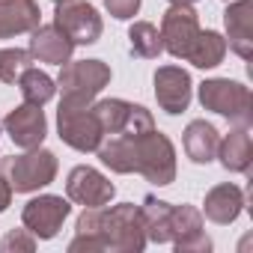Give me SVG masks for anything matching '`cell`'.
I'll return each instance as SVG.
<instances>
[{"label": "cell", "instance_id": "cell-22", "mask_svg": "<svg viewBox=\"0 0 253 253\" xmlns=\"http://www.w3.org/2000/svg\"><path fill=\"white\" fill-rule=\"evenodd\" d=\"M15 86L21 89L24 101H30V104H48L54 98V92H57V81L51 75L33 69V66L21 72V78L15 81Z\"/></svg>", "mask_w": 253, "mask_h": 253}, {"label": "cell", "instance_id": "cell-15", "mask_svg": "<svg viewBox=\"0 0 253 253\" xmlns=\"http://www.w3.org/2000/svg\"><path fill=\"white\" fill-rule=\"evenodd\" d=\"M30 57L39 60V63H48V66H63L72 60V51L75 45L69 42V36L57 27V24H39L33 33H30Z\"/></svg>", "mask_w": 253, "mask_h": 253}, {"label": "cell", "instance_id": "cell-29", "mask_svg": "<svg viewBox=\"0 0 253 253\" xmlns=\"http://www.w3.org/2000/svg\"><path fill=\"white\" fill-rule=\"evenodd\" d=\"M51 3H63V0H51Z\"/></svg>", "mask_w": 253, "mask_h": 253}, {"label": "cell", "instance_id": "cell-27", "mask_svg": "<svg viewBox=\"0 0 253 253\" xmlns=\"http://www.w3.org/2000/svg\"><path fill=\"white\" fill-rule=\"evenodd\" d=\"M12 194H15V191H12V185H9V176H6V170H3V161H0V214L9 209Z\"/></svg>", "mask_w": 253, "mask_h": 253}, {"label": "cell", "instance_id": "cell-11", "mask_svg": "<svg viewBox=\"0 0 253 253\" xmlns=\"http://www.w3.org/2000/svg\"><path fill=\"white\" fill-rule=\"evenodd\" d=\"M3 128L9 134V140L18 146V149H36L45 143L48 137V119H45V110L42 104H18L6 113L3 119Z\"/></svg>", "mask_w": 253, "mask_h": 253}, {"label": "cell", "instance_id": "cell-10", "mask_svg": "<svg viewBox=\"0 0 253 253\" xmlns=\"http://www.w3.org/2000/svg\"><path fill=\"white\" fill-rule=\"evenodd\" d=\"M66 197H69V203H78L84 209H98L116 197V185L101 170L78 164V167H72V173L66 179Z\"/></svg>", "mask_w": 253, "mask_h": 253}, {"label": "cell", "instance_id": "cell-26", "mask_svg": "<svg viewBox=\"0 0 253 253\" xmlns=\"http://www.w3.org/2000/svg\"><path fill=\"white\" fill-rule=\"evenodd\" d=\"M140 3L143 0H104V9L116 18V21H128L140 12Z\"/></svg>", "mask_w": 253, "mask_h": 253}, {"label": "cell", "instance_id": "cell-6", "mask_svg": "<svg viewBox=\"0 0 253 253\" xmlns=\"http://www.w3.org/2000/svg\"><path fill=\"white\" fill-rule=\"evenodd\" d=\"M113 72L101 60H69L60 66L57 89L69 101H95V95L110 84Z\"/></svg>", "mask_w": 253, "mask_h": 253}, {"label": "cell", "instance_id": "cell-20", "mask_svg": "<svg viewBox=\"0 0 253 253\" xmlns=\"http://www.w3.org/2000/svg\"><path fill=\"white\" fill-rule=\"evenodd\" d=\"M140 214H143L146 241L170 244V217H173V203L158 200L155 194H146V197H143V203H140Z\"/></svg>", "mask_w": 253, "mask_h": 253}, {"label": "cell", "instance_id": "cell-21", "mask_svg": "<svg viewBox=\"0 0 253 253\" xmlns=\"http://www.w3.org/2000/svg\"><path fill=\"white\" fill-rule=\"evenodd\" d=\"M226 51H229L226 39L217 30H200V36H197V42H194V48L188 51L185 60L191 66H197V69H214V66L223 63Z\"/></svg>", "mask_w": 253, "mask_h": 253}, {"label": "cell", "instance_id": "cell-9", "mask_svg": "<svg viewBox=\"0 0 253 253\" xmlns=\"http://www.w3.org/2000/svg\"><path fill=\"white\" fill-rule=\"evenodd\" d=\"M69 214H72L69 197L63 200V197H57V194H39V197H33V200L21 209V223H24V229H30L36 238L51 241V238L63 229V223H66Z\"/></svg>", "mask_w": 253, "mask_h": 253}, {"label": "cell", "instance_id": "cell-1", "mask_svg": "<svg viewBox=\"0 0 253 253\" xmlns=\"http://www.w3.org/2000/svg\"><path fill=\"white\" fill-rule=\"evenodd\" d=\"M128 137V155H131V173H140L146 182L167 188L176 182V146L167 134L158 128H149L143 134H125Z\"/></svg>", "mask_w": 253, "mask_h": 253}, {"label": "cell", "instance_id": "cell-23", "mask_svg": "<svg viewBox=\"0 0 253 253\" xmlns=\"http://www.w3.org/2000/svg\"><path fill=\"white\" fill-rule=\"evenodd\" d=\"M128 42H131V54L140 60H158L164 45H161V33L152 21H134L128 30Z\"/></svg>", "mask_w": 253, "mask_h": 253}, {"label": "cell", "instance_id": "cell-19", "mask_svg": "<svg viewBox=\"0 0 253 253\" xmlns=\"http://www.w3.org/2000/svg\"><path fill=\"white\" fill-rule=\"evenodd\" d=\"M182 143L185 152L194 164H211L217 155V143H220V131L206 119H194L188 122V128L182 131Z\"/></svg>", "mask_w": 253, "mask_h": 253}, {"label": "cell", "instance_id": "cell-7", "mask_svg": "<svg viewBox=\"0 0 253 253\" xmlns=\"http://www.w3.org/2000/svg\"><path fill=\"white\" fill-rule=\"evenodd\" d=\"M54 24L69 36V42L78 45H95L104 33V21L98 15V9L86 0H63L54 3Z\"/></svg>", "mask_w": 253, "mask_h": 253}, {"label": "cell", "instance_id": "cell-2", "mask_svg": "<svg viewBox=\"0 0 253 253\" xmlns=\"http://www.w3.org/2000/svg\"><path fill=\"white\" fill-rule=\"evenodd\" d=\"M101 244L110 253H140L146 247V229L140 206L119 203V206H101Z\"/></svg>", "mask_w": 253, "mask_h": 253}, {"label": "cell", "instance_id": "cell-18", "mask_svg": "<svg viewBox=\"0 0 253 253\" xmlns=\"http://www.w3.org/2000/svg\"><path fill=\"white\" fill-rule=\"evenodd\" d=\"M223 170L229 173H250V164H253V140H250V128L244 125H235L229 134L220 137L217 143V155Z\"/></svg>", "mask_w": 253, "mask_h": 253}, {"label": "cell", "instance_id": "cell-12", "mask_svg": "<svg viewBox=\"0 0 253 253\" xmlns=\"http://www.w3.org/2000/svg\"><path fill=\"white\" fill-rule=\"evenodd\" d=\"M170 244L176 253H209L214 244L203 229V211L194 206H173L170 217Z\"/></svg>", "mask_w": 253, "mask_h": 253}, {"label": "cell", "instance_id": "cell-8", "mask_svg": "<svg viewBox=\"0 0 253 253\" xmlns=\"http://www.w3.org/2000/svg\"><path fill=\"white\" fill-rule=\"evenodd\" d=\"M200 15L194 6H179V3H170V9L164 12L161 18V45L170 57L176 60H185L188 51L194 48L197 36H200Z\"/></svg>", "mask_w": 253, "mask_h": 253}, {"label": "cell", "instance_id": "cell-4", "mask_svg": "<svg viewBox=\"0 0 253 253\" xmlns=\"http://www.w3.org/2000/svg\"><path fill=\"white\" fill-rule=\"evenodd\" d=\"M57 134L66 146L78 152H95L98 143L104 140V131L95 119L92 101H69L60 98L57 107Z\"/></svg>", "mask_w": 253, "mask_h": 253}, {"label": "cell", "instance_id": "cell-13", "mask_svg": "<svg viewBox=\"0 0 253 253\" xmlns=\"http://www.w3.org/2000/svg\"><path fill=\"white\" fill-rule=\"evenodd\" d=\"M155 84V98H158V107L170 116H179L188 110L191 104V95H194V84H191V75L182 69V66H161L152 78Z\"/></svg>", "mask_w": 253, "mask_h": 253}, {"label": "cell", "instance_id": "cell-30", "mask_svg": "<svg viewBox=\"0 0 253 253\" xmlns=\"http://www.w3.org/2000/svg\"><path fill=\"white\" fill-rule=\"evenodd\" d=\"M0 128H3V119H0Z\"/></svg>", "mask_w": 253, "mask_h": 253}, {"label": "cell", "instance_id": "cell-28", "mask_svg": "<svg viewBox=\"0 0 253 253\" xmlns=\"http://www.w3.org/2000/svg\"><path fill=\"white\" fill-rule=\"evenodd\" d=\"M170 3H179V6H194L197 0H170Z\"/></svg>", "mask_w": 253, "mask_h": 253}, {"label": "cell", "instance_id": "cell-5", "mask_svg": "<svg viewBox=\"0 0 253 253\" xmlns=\"http://www.w3.org/2000/svg\"><path fill=\"white\" fill-rule=\"evenodd\" d=\"M3 170L9 176V185L15 194H33L39 188H48L54 179H57V155L51 149H27L24 155H15V158H6L3 161Z\"/></svg>", "mask_w": 253, "mask_h": 253}, {"label": "cell", "instance_id": "cell-17", "mask_svg": "<svg viewBox=\"0 0 253 253\" xmlns=\"http://www.w3.org/2000/svg\"><path fill=\"white\" fill-rule=\"evenodd\" d=\"M42 24L36 0H0V39H15L33 33Z\"/></svg>", "mask_w": 253, "mask_h": 253}, {"label": "cell", "instance_id": "cell-24", "mask_svg": "<svg viewBox=\"0 0 253 253\" xmlns=\"http://www.w3.org/2000/svg\"><path fill=\"white\" fill-rule=\"evenodd\" d=\"M33 66L30 51L24 48H0V81L3 84H15L21 78L24 69Z\"/></svg>", "mask_w": 253, "mask_h": 253}, {"label": "cell", "instance_id": "cell-3", "mask_svg": "<svg viewBox=\"0 0 253 253\" xmlns=\"http://www.w3.org/2000/svg\"><path fill=\"white\" fill-rule=\"evenodd\" d=\"M200 104L223 119H229L232 125H244L250 128L253 122V98H250V86H244L241 81H229V78H209L200 84Z\"/></svg>", "mask_w": 253, "mask_h": 253}, {"label": "cell", "instance_id": "cell-14", "mask_svg": "<svg viewBox=\"0 0 253 253\" xmlns=\"http://www.w3.org/2000/svg\"><path fill=\"white\" fill-rule=\"evenodd\" d=\"M226 27V48L235 51L241 60H250L253 54V0H229L223 12Z\"/></svg>", "mask_w": 253, "mask_h": 253}, {"label": "cell", "instance_id": "cell-16", "mask_svg": "<svg viewBox=\"0 0 253 253\" xmlns=\"http://www.w3.org/2000/svg\"><path fill=\"white\" fill-rule=\"evenodd\" d=\"M241 211H244V191L238 185H232V182L214 185L203 200V217H209L217 226L235 223Z\"/></svg>", "mask_w": 253, "mask_h": 253}, {"label": "cell", "instance_id": "cell-25", "mask_svg": "<svg viewBox=\"0 0 253 253\" xmlns=\"http://www.w3.org/2000/svg\"><path fill=\"white\" fill-rule=\"evenodd\" d=\"M3 253H33L36 250V235L30 229H9L0 241Z\"/></svg>", "mask_w": 253, "mask_h": 253}, {"label": "cell", "instance_id": "cell-31", "mask_svg": "<svg viewBox=\"0 0 253 253\" xmlns=\"http://www.w3.org/2000/svg\"><path fill=\"white\" fill-rule=\"evenodd\" d=\"M226 3H229V0H226Z\"/></svg>", "mask_w": 253, "mask_h": 253}]
</instances>
